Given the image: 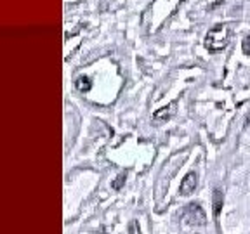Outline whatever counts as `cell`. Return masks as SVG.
Returning <instances> with one entry per match:
<instances>
[{
	"instance_id": "6da1fadb",
	"label": "cell",
	"mask_w": 250,
	"mask_h": 234,
	"mask_svg": "<svg viewBox=\"0 0 250 234\" xmlns=\"http://www.w3.org/2000/svg\"><path fill=\"white\" fill-rule=\"evenodd\" d=\"M229 35H231V24H217V26H214L207 33L205 45L212 52L223 51L224 47L229 43Z\"/></svg>"
},
{
	"instance_id": "7a4b0ae2",
	"label": "cell",
	"mask_w": 250,
	"mask_h": 234,
	"mask_svg": "<svg viewBox=\"0 0 250 234\" xmlns=\"http://www.w3.org/2000/svg\"><path fill=\"white\" fill-rule=\"evenodd\" d=\"M184 217H186L191 224H196V226L205 224V214H203V210L198 207V205H188Z\"/></svg>"
},
{
	"instance_id": "3957f363",
	"label": "cell",
	"mask_w": 250,
	"mask_h": 234,
	"mask_svg": "<svg viewBox=\"0 0 250 234\" xmlns=\"http://www.w3.org/2000/svg\"><path fill=\"white\" fill-rule=\"evenodd\" d=\"M196 187V174H188L186 177L183 179V182H181V193L183 195H191L193 191H195Z\"/></svg>"
},
{
	"instance_id": "277c9868",
	"label": "cell",
	"mask_w": 250,
	"mask_h": 234,
	"mask_svg": "<svg viewBox=\"0 0 250 234\" xmlns=\"http://www.w3.org/2000/svg\"><path fill=\"white\" fill-rule=\"evenodd\" d=\"M176 106H177V102H170L167 108L158 109V111L153 115V118H155V120H168V118L174 117V113H176Z\"/></svg>"
},
{
	"instance_id": "5b68a950",
	"label": "cell",
	"mask_w": 250,
	"mask_h": 234,
	"mask_svg": "<svg viewBox=\"0 0 250 234\" xmlns=\"http://www.w3.org/2000/svg\"><path fill=\"white\" fill-rule=\"evenodd\" d=\"M75 85H77V89L80 90V92H89V90L92 89V83H90L89 77H78Z\"/></svg>"
},
{
	"instance_id": "8992f818",
	"label": "cell",
	"mask_w": 250,
	"mask_h": 234,
	"mask_svg": "<svg viewBox=\"0 0 250 234\" xmlns=\"http://www.w3.org/2000/svg\"><path fill=\"white\" fill-rule=\"evenodd\" d=\"M221 205H223V196H221V191H215L214 193V214L215 215L221 210Z\"/></svg>"
},
{
	"instance_id": "52a82bcc",
	"label": "cell",
	"mask_w": 250,
	"mask_h": 234,
	"mask_svg": "<svg viewBox=\"0 0 250 234\" xmlns=\"http://www.w3.org/2000/svg\"><path fill=\"white\" fill-rule=\"evenodd\" d=\"M125 182V174H120V176L117 177V180L113 182V189H120L122 186H124Z\"/></svg>"
},
{
	"instance_id": "ba28073f",
	"label": "cell",
	"mask_w": 250,
	"mask_h": 234,
	"mask_svg": "<svg viewBox=\"0 0 250 234\" xmlns=\"http://www.w3.org/2000/svg\"><path fill=\"white\" fill-rule=\"evenodd\" d=\"M242 49H243V52H245V54H250V35L243 39V42H242Z\"/></svg>"
}]
</instances>
